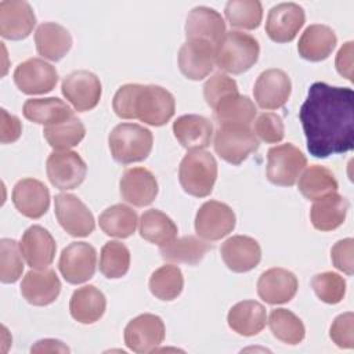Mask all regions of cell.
Masks as SVG:
<instances>
[{"label": "cell", "instance_id": "6da1fadb", "mask_svg": "<svg viewBox=\"0 0 354 354\" xmlns=\"http://www.w3.org/2000/svg\"><path fill=\"white\" fill-rule=\"evenodd\" d=\"M299 119L310 155L325 159L353 149L354 93L348 87H335L324 82L310 86L299 111Z\"/></svg>", "mask_w": 354, "mask_h": 354}, {"label": "cell", "instance_id": "7a4b0ae2", "mask_svg": "<svg viewBox=\"0 0 354 354\" xmlns=\"http://www.w3.org/2000/svg\"><path fill=\"white\" fill-rule=\"evenodd\" d=\"M112 108L122 119H138L149 126H163L173 118L176 101L162 86L127 83L116 91Z\"/></svg>", "mask_w": 354, "mask_h": 354}, {"label": "cell", "instance_id": "3957f363", "mask_svg": "<svg viewBox=\"0 0 354 354\" xmlns=\"http://www.w3.org/2000/svg\"><path fill=\"white\" fill-rule=\"evenodd\" d=\"M259 41L243 32H225L214 47V64L224 72L241 75L249 71L259 59Z\"/></svg>", "mask_w": 354, "mask_h": 354}, {"label": "cell", "instance_id": "277c9868", "mask_svg": "<svg viewBox=\"0 0 354 354\" xmlns=\"http://www.w3.org/2000/svg\"><path fill=\"white\" fill-rule=\"evenodd\" d=\"M112 158L122 163L130 165L148 158L152 151V133L137 123H120L113 127L108 137Z\"/></svg>", "mask_w": 354, "mask_h": 354}, {"label": "cell", "instance_id": "5b68a950", "mask_svg": "<svg viewBox=\"0 0 354 354\" xmlns=\"http://www.w3.org/2000/svg\"><path fill=\"white\" fill-rule=\"evenodd\" d=\"M217 178V162L203 149L188 151L178 167V180L183 189L192 196L205 198L214 187Z\"/></svg>", "mask_w": 354, "mask_h": 354}, {"label": "cell", "instance_id": "8992f818", "mask_svg": "<svg viewBox=\"0 0 354 354\" xmlns=\"http://www.w3.org/2000/svg\"><path fill=\"white\" fill-rule=\"evenodd\" d=\"M259 140L249 126L220 124L214 134V151L225 162L238 166L257 151Z\"/></svg>", "mask_w": 354, "mask_h": 354}, {"label": "cell", "instance_id": "52a82bcc", "mask_svg": "<svg viewBox=\"0 0 354 354\" xmlns=\"http://www.w3.org/2000/svg\"><path fill=\"white\" fill-rule=\"evenodd\" d=\"M306 165L304 153L293 144L272 147L267 152V178L274 185L292 187Z\"/></svg>", "mask_w": 354, "mask_h": 354}, {"label": "cell", "instance_id": "ba28073f", "mask_svg": "<svg viewBox=\"0 0 354 354\" xmlns=\"http://www.w3.org/2000/svg\"><path fill=\"white\" fill-rule=\"evenodd\" d=\"M235 223V213L227 203L207 201L196 212L195 231L201 239L214 242L232 232Z\"/></svg>", "mask_w": 354, "mask_h": 354}, {"label": "cell", "instance_id": "9c48e42d", "mask_svg": "<svg viewBox=\"0 0 354 354\" xmlns=\"http://www.w3.org/2000/svg\"><path fill=\"white\" fill-rule=\"evenodd\" d=\"M54 212L59 225L72 236H88L95 228L93 213L73 194L55 195Z\"/></svg>", "mask_w": 354, "mask_h": 354}, {"label": "cell", "instance_id": "30bf717a", "mask_svg": "<svg viewBox=\"0 0 354 354\" xmlns=\"http://www.w3.org/2000/svg\"><path fill=\"white\" fill-rule=\"evenodd\" d=\"M46 171L50 183L58 189H75L86 178V162L73 151H54L46 162Z\"/></svg>", "mask_w": 354, "mask_h": 354}, {"label": "cell", "instance_id": "8fae6325", "mask_svg": "<svg viewBox=\"0 0 354 354\" xmlns=\"http://www.w3.org/2000/svg\"><path fill=\"white\" fill-rule=\"evenodd\" d=\"M58 268L64 279L72 285L93 278L97 268V252L87 242H72L61 252Z\"/></svg>", "mask_w": 354, "mask_h": 354}, {"label": "cell", "instance_id": "7c38bea8", "mask_svg": "<svg viewBox=\"0 0 354 354\" xmlns=\"http://www.w3.org/2000/svg\"><path fill=\"white\" fill-rule=\"evenodd\" d=\"M62 94L77 112L94 109L102 94L101 82L90 71H73L62 80Z\"/></svg>", "mask_w": 354, "mask_h": 354}, {"label": "cell", "instance_id": "4fadbf2b", "mask_svg": "<svg viewBox=\"0 0 354 354\" xmlns=\"http://www.w3.org/2000/svg\"><path fill=\"white\" fill-rule=\"evenodd\" d=\"M58 82L57 69L41 58H29L14 71V83L24 94L50 93Z\"/></svg>", "mask_w": 354, "mask_h": 354}, {"label": "cell", "instance_id": "5bb4252c", "mask_svg": "<svg viewBox=\"0 0 354 354\" xmlns=\"http://www.w3.org/2000/svg\"><path fill=\"white\" fill-rule=\"evenodd\" d=\"M165 324L155 314H141L133 318L124 328L126 346L140 354L156 350L165 340Z\"/></svg>", "mask_w": 354, "mask_h": 354}, {"label": "cell", "instance_id": "9a60e30c", "mask_svg": "<svg viewBox=\"0 0 354 354\" xmlns=\"http://www.w3.org/2000/svg\"><path fill=\"white\" fill-rule=\"evenodd\" d=\"M306 22L304 10L296 3H279L267 15L266 33L275 43L292 41Z\"/></svg>", "mask_w": 354, "mask_h": 354}, {"label": "cell", "instance_id": "2e32d148", "mask_svg": "<svg viewBox=\"0 0 354 354\" xmlns=\"http://www.w3.org/2000/svg\"><path fill=\"white\" fill-rule=\"evenodd\" d=\"M292 93V83L286 72L271 68L261 72L254 83L253 94L261 109H278L286 104Z\"/></svg>", "mask_w": 354, "mask_h": 354}, {"label": "cell", "instance_id": "e0dca14e", "mask_svg": "<svg viewBox=\"0 0 354 354\" xmlns=\"http://www.w3.org/2000/svg\"><path fill=\"white\" fill-rule=\"evenodd\" d=\"M35 25L36 15L28 1L4 0L0 3V35L4 39H26Z\"/></svg>", "mask_w": 354, "mask_h": 354}, {"label": "cell", "instance_id": "ac0fdd59", "mask_svg": "<svg viewBox=\"0 0 354 354\" xmlns=\"http://www.w3.org/2000/svg\"><path fill=\"white\" fill-rule=\"evenodd\" d=\"M122 198L137 207L151 205L158 195V181L152 171L145 167H130L120 177Z\"/></svg>", "mask_w": 354, "mask_h": 354}, {"label": "cell", "instance_id": "d6986e66", "mask_svg": "<svg viewBox=\"0 0 354 354\" xmlns=\"http://www.w3.org/2000/svg\"><path fill=\"white\" fill-rule=\"evenodd\" d=\"M61 292V281L51 268H33L21 282L24 299L33 306H48L54 303Z\"/></svg>", "mask_w": 354, "mask_h": 354}, {"label": "cell", "instance_id": "ffe728a7", "mask_svg": "<svg viewBox=\"0 0 354 354\" xmlns=\"http://www.w3.org/2000/svg\"><path fill=\"white\" fill-rule=\"evenodd\" d=\"M214 66V46L205 40H187L178 51V68L189 80H202Z\"/></svg>", "mask_w": 354, "mask_h": 354}, {"label": "cell", "instance_id": "44dd1931", "mask_svg": "<svg viewBox=\"0 0 354 354\" xmlns=\"http://www.w3.org/2000/svg\"><path fill=\"white\" fill-rule=\"evenodd\" d=\"M299 288L296 275L285 268L274 267L264 271L257 281V295L268 304L290 301Z\"/></svg>", "mask_w": 354, "mask_h": 354}, {"label": "cell", "instance_id": "7402d4cb", "mask_svg": "<svg viewBox=\"0 0 354 354\" xmlns=\"http://www.w3.org/2000/svg\"><path fill=\"white\" fill-rule=\"evenodd\" d=\"M15 209L28 218H40L50 206L48 188L36 178H22L12 188Z\"/></svg>", "mask_w": 354, "mask_h": 354}, {"label": "cell", "instance_id": "603a6c76", "mask_svg": "<svg viewBox=\"0 0 354 354\" xmlns=\"http://www.w3.org/2000/svg\"><path fill=\"white\" fill-rule=\"evenodd\" d=\"M21 253L32 268H47L54 257L57 245L53 235L41 225L29 227L19 242Z\"/></svg>", "mask_w": 354, "mask_h": 354}, {"label": "cell", "instance_id": "cb8c5ba5", "mask_svg": "<svg viewBox=\"0 0 354 354\" xmlns=\"http://www.w3.org/2000/svg\"><path fill=\"white\" fill-rule=\"evenodd\" d=\"M221 259L228 270L234 272H248L259 266L261 248L254 238L234 235L228 238L220 249Z\"/></svg>", "mask_w": 354, "mask_h": 354}, {"label": "cell", "instance_id": "d4e9b609", "mask_svg": "<svg viewBox=\"0 0 354 354\" xmlns=\"http://www.w3.org/2000/svg\"><path fill=\"white\" fill-rule=\"evenodd\" d=\"M185 35L188 40H205L216 47L225 35V22L214 8L199 6L187 17Z\"/></svg>", "mask_w": 354, "mask_h": 354}, {"label": "cell", "instance_id": "484cf974", "mask_svg": "<svg viewBox=\"0 0 354 354\" xmlns=\"http://www.w3.org/2000/svg\"><path fill=\"white\" fill-rule=\"evenodd\" d=\"M173 133L185 149H203L210 145L213 124L209 119L201 115H183L173 122Z\"/></svg>", "mask_w": 354, "mask_h": 354}, {"label": "cell", "instance_id": "4316f807", "mask_svg": "<svg viewBox=\"0 0 354 354\" xmlns=\"http://www.w3.org/2000/svg\"><path fill=\"white\" fill-rule=\"evenodd\" d=\"M337 37L332 28L321 24H314L306 28L299 39V55L311 62L326 59L336 47Z\"/></svg>", "mask_w": 354, "mask_h": 354}, {"label": "cell", "instance_id": "83f0119b", "mask_svg": "<svg viewBox=\"0 0 354 354\" xmlns=\"http://www.w3.org/2000/svg\"><path fill=\"white\" fill-rule=\"evenodd\" d=\"M39 55L50 61L62 59L72 47V36L66 28L55 22H43L35 33Z\"/></svg>", "mask_w": 354, "mask_h": 354}, {"label": "cell", "instance_id": "f1b7e54d", "mask_svg": "<svg viewBox=\"0 0 354 354\" xmlns=\"http://www.w3.org/2000/svg\"><path fill=\"white\" fill-rule=\"evenodd\" d=\"M228 326L241 336L260 333L267 322V311L263 304L254 300H243L232 306L227 315Z\"/></svg>", "mask_w": 354, "mask_h": 354}, {"label": "cell", "instance_id": "f546056e", "mask_svg": "<svg viewBox=\"0 0 354 354\" xmlns=\"http://www.w3.org/2000/svg\"><path fill=\"white\" fill-rule=\"evenodd\" d=\"M348 201L336 194H328L317 199L310 210V220L318 231H332L340 227L347 216Z\"/></svg>", "mask_w": 354, "mask_h": 354}, {"label": "cell", "instance_id": "4dcf8cb0", "mask_svg": "<svg viewBox=\"0 0 354 354\" xmlns=\"http://www.w3.org/2000/svg\"><path fill=\"white\" fill-rule=\"evenodd\" d=\"M106 299L94 285H86L72 293L69 311L75 321L88 325L97 322L105 313Z\"/></svg>", "mask_w": 354, "mask_h": 354}, {"label": "cell", "instance_id": "1f68e13d", "mask_svg": "<svg viewBox=\"0 0 354 354\" xmlns=\"http://www.w3.org/2000/svg\"><path fill=\"white\" fill-rule=\"evenodd\" d=\"M22 112L28 120L44 126L62 122L75 115L71 106L57 97L26 100Z\"/></svg>", "mask_w": 354, "mask_h": 354}, {"label": "cell", "instance_id": "d6a6232c", "mask_svg": "<svg viewBox=\"0 0 354 354\" xmlns=\"http://www.w3.org/2000/svg\"><path fill=\"white\" fill-rule=\"evenodd\" d=\"M212 249L209 243L194 235L174 238L166 245L159 246L163 260L170 263H185L189 266L198 264L205 254Z\"/></svg>", "mask_w": 354, "mask_h": 354}, {"label": "cell", "instance_id": "836d02e7", "mask_svg": "<svg viewBox=\"0 0 354 354\" xmlns=\"http://www.w3.org/2000/svg\"><path fill=\"white\" fill-rule=\"evenodd\" d=\"M137 221V213L131 207L122 203L106 207L98 218L100 228L108 236L120 239L129 238L136 232Z\"/></svg>", "mask_w": 354, "mask_h": 354}, {"label": "cell", "instance_id": "e575fe53", "mask_svg": "<svg viewBox=\"0 0 354 354\" xmlns=\"http://www.w3.org/2000/svg\"><path fill=\"white\" fill-rule=\"evenodd\" d=\"M140 235L153 245H166L177 236V225L163 212L149 209L141 214Z\"/></svg>", "mask_w": 354, "mask_h": 354}, {"label": "cell", "instance_id": "d590c367", "mask_svg": "<svg viewBox=\"0 0 354 354\" xmlns=\"http://www.w3.org/2000/svg\"><path fill=\"white\" fill-rule=\"evenodd\" d=\"M43 136L55 151H66L76 147L84 138L86 127L76 115H72L62 122L44 126Z\"/></svg>", "mask_w": 354, "mask_h": 354}, {"label": "cell", "instance_id": "8d00e7d4", "mask_svg": "<svg viewBox=\"0 0 354 354\" xmlns=\"http://www.w3.org/2000/svg\"><path fill=\"white\" fill-rule=\"evenodd\" d=\"M299 191L308 201H317L322 196L337 191V181L335 174L319 165H313L304 170L299 178Z\"/></svg>", "mask_w": 354, "mask_h": 354}, {"label": "cell", "instance_id": "74e56055", "mask_svg": "<svg viewBox=\"0 0 354 354\" xmlns=\"http://www.w3.org/2000/svg\"><path fill=\"white\" fill-rule=\"evenodd\" d=\"M268 326L278 340L286 344H299L306 337V328L301 319L286 308H275L268 317Z\"/></svg>", "mask_w": 354, "mask_h": 354}, {"label": "cell", "instance_id": "f35d334b", "mask_svg": "<svg viewBox=\"0 0 354 354\" xmlns=\"http://www.w3.org/2000/svg\"><path fill=\"white\" fill-rule=\"evenodd\" d=\"M184 288L183 272L177 266L166 264L155 270L149 278L151 293L163 301L177 299Z\"/></svg>", "mask_w": 354, "mask_h": 354}, {"label": "cell", "instance_id": "ab89813d", "mask_svg": "<svg viewBox=\"0 0 354 354\" xmlns=\"http://www.w3.org/2000/svg\"><path fill=\"white\" fill-rule=\"evenodd\" d=\"M254 102L248 95H232L224 100L216 109L214 115L220 124H245L249 126L256 116Z\"/></svg>", "mask_w": 354, "mask_h": 354}, {"label": "cell", "instance_id": "60d3db41", "mask_svg": "<svg viewBox=\"0 0 354 354\" xmlns=\"http://www.w3.org/2000/svg\"><path fill=\"white\" fill-rule=\"evenodd\" d=\"M224 12L228 24L236 29L253 30L263 19V6L259 0H230Z\"/></svg>", "mask_w": 354, "mask_h": 354}, {"label": "cell", "instance_id": "b9f144b4", "mask_svg": "<svg viewBox=\"0 0 354 354\" xmlns=\"http://www.w3.org/2000/svg\"><path fill=\"white\" fill-rule=\"evenodd\" d=\"M130 268V250L118 241L106 242L100 254V271L109 279L122 278Z\"/></svg>", "mask_w": 354, "mask_h": 354}, {"label": "cell", "instance_id": "7bdbcfd3", "mask_svg": "<svg viewBox=\"0 0 354 354\" xmlns=\"http://www.w3.org/2000/svg\"><path fill=\"white\" fill-rule=\"evenodd\" d=\"M22 257L19 243L10 238L0 241V281L3 283H14L21 278L24 272Z\"/></svg>", "mask_w": 354, "mask_h": 354}, {"label": "cell", "instance_id": "ee69618b", "mask_svg": "<svg viewBox=\"0 0 354 354\" xmlns=\"http://www.w3.org/2000/svg\"><path fill=\"white\" fill-rule=\"evenodd\" d=\"M311 286L317 297L326 304H337L346 295L344 278L332 271L314 275L311 279Z\"/></svg>", "mask_w": 354, "mask_h": 354}, {"label": "cell", "instance_id": "f6af8a7d", "mask_svg": "<svg viewBox=\"0 0 354 354\" xmlns=\"http://www.w3.org/2000/svg\"><path fill=\"white\" fill-rule=\"evenodd\" d=\"M238 93V84L236 82L230 77L225 73H214L203 86V97L206 100V104L214 111L224 100L228 97L236 95Z\"/></svg>", "mask_w": 354, "mask_h": 354}, {"label": "cell", "instance_id": "bcb514c9", "mask_svg": "<svg viewBox=\"0 0 354 354\" xmlns=\"http://www.w3.org/2000/svg\"><path fill=\"white\" fill-rule=\"evenodd\" d=\"M254 133L261 141L267 144H277L282 141L285 136L283 122L277 113L263 112L254 122Z\"/></svg>", "mask_w": 354, "mask_h": 354}, {"label": "cell", "instance_id": "7dc6e473", "mask_svg": "<svg viewBox=\"0 0 354 354\" xmlns=\"http://www.w3.org/2000/svg\"><path fill=\"white\" fill-rule=\"evenodd\" d=\"M329 336L340 348L354 347V314L351 311L343 313L335 318L330 325Z\"/></svg>", "mask_w": 354, "mask_h": 354}, {"label": "cell", "instance_id": "c3c4849f", "mask_svg": "<svg viewBox=\"0 0 354 354\" xmlns=\"http://www.w3.org/2000/svg\"><path fill=\"white\" fill-rule=\"evenodd\" d=\"M353 252H354L353 238H346V239L337 241L330 249V259H332L333 266L347 275H353V272H354Z\"/></svg>", "mask_w": 354, "mask_h": 354}, {"label": "cell", "instance_id": "681fc988", "mask_svg": "<svg viewBox=\"0 0 354 354\" xmlns=\"http://www.w3.org/2000/svg\"><path fill=\"white\" fill-rule=\"evenodd\" d=\"M1 122H0V141L1 144L15 142L22 133V124L15 115L8 113L4 108L1 109Z\"/></svg>", "mask_w": 354, "mask_h": 354}, {"label": "cell", "instance_id": "f907efd6", "mask_svg": "<svg viewBox=\"0 0 354 354\" xmlns=\"http://www.w3.org/2000/svg\"><path fill=\"white\" fill-rule=\"evenodd\" d=\"M353 41L344 43L336 55V69L347 80H353Z\"/></svg>", "mask_w": 354, "mask_h": 354}, {"label": "cell", "instance_id": "816d5d0a", "mask_svg": "<svg viewBox=\"0 0 354 354\" xmlns=\"http://www.w3.org/2000/svg\"><path fill=\"white\" fill-rule=\"evenodd\" d=\"M32 353H69V348L59 340L55 339H44L36 342L30 348Z\"/></svg>", "mask_w": 354, "mask_h": 354}]
</instances>
